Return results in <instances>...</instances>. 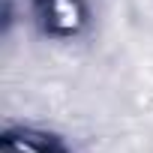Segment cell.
Masks as SVG:
<instances>
[{"label": "cell", "mask_w": 153, "mask_h": 153, "mask_svg": "<svg viewBox=\"0 0 153 153\" xmlns=\"http://www.w3.org/2000/svg\"><path fill=\"white\" fill-rule=\"evenodd\" d=\"M3 153H51L42 141H36V138H27V135H21V138H6L3 141Z\"/></svg>", "instance_id": "obj_1"}]
</instances>
